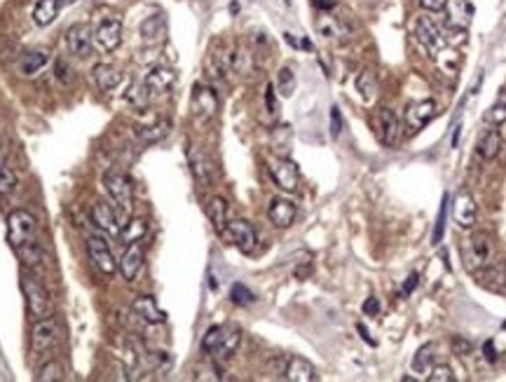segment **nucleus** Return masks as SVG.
Returning a JSON list of instances; mask_svg holds the SVG:
<instances>
[{"label":"nucleus","instance_id":"obj_1","mask_svg":"<svg viewBox=\"0 0 506 382\" xmlns=\"http://www.w3.org/2000/svg\"><path fill=\"white\" fill-rule=\"evenodd\" d=\"M242 342V331L235 326H211L202 338V349L213 359H230Z\"/></svg>","mask_w":506,"mask_h":382},{"label":"nucleus","instance_id":"obj_2","mask_svg":"<svg viewBox=\"0 0 506 382\" xmlns=\"http://www.w3.org/2000/svg\"><path fill=\"white\" fill-rule=\"evenodd\" d=\"M38 235V220L26 209H14L7 216V244L17 251L28 242H35Z\"/></svg>","mask_w":506,"mask_h":382},{"label":"nucleus","instance_id":"obj_3","mask_svg":"<svg viewBox=\"0 0 506 382\" xmlns=\"http://www.w3.org/2000/svg\"><path fill=\"white\" fill-rule=\"evenodd\" d=\"M21 293L26 298V308L28 315L33 322L45 317H52V303H50V293L40 281H38L33 274H21Z\"/></svg>","mask_w":506,"mask_h":382},{"label":"nucleus","instance_id":"obj_4","mask_svg":"<svg viewBox=\"0 0 506 382\" xmlns=\"http://www.w3.org/2000/svg\"><path fill=\"white\" fill-rule=\"evenodd\" d=\"M490 256H493V242H490V237L485 232H476L471 235L469 240H464L462 258L469 272H478L483 267H488Z\"/></svg>","mask_w":506,"mask_h":382},{"label":"nucleus","instance_id":"obj_5","mask_svg":"<svg viewBox=\"0 0 506 382\" xmlns=\"http://www.w3.org/2000/svg\"><path fill=\"white\" fill-rule=\"evenodd\" d=\"M103 188L108 190V195L113 197V202L120 206V220L122 225L127 223L125 216L132 211V202H134V193H132V183L120 172H106L103 174Z\"/></svg>","mask_w":506,"mask_h":382},{"label":"nucleus","instance_id":"obj_6","mask_svg":"<svg viewBox=\"0 0 506 382\" xmlns=\"http://www.w3.org/2000/svg\"><path fill=\"white\" fill-rule=\"evenodd\" d=\"M57 338H59V324L55 319L52 317L38 319L33 324V331H30V349H33V354L50 352L57 345Z\"/></svg>","mask_w":506,"mask_h":382},{"label":"nucleus","instance_id":"obj_7","mask_svg":"<svg viewBox=\"0 0 506 382\" xmlns=\"http://www.w3.org/2000/svg\"><path fill=\"white\" fill-rule=\"evenodd\" d=\"M218 94L211 87L197 85L193 91V101H190V108H193V118L197 122H209L216 118L218 113Z\"/></svg>","mask_w":506,"mask_h":382},{"label":"nucleus","instance_id":"obj_8","mask_svg":"<svg viewBox=\"0 0 506 382\" xmlns=\"http://www.w3.org/2000/svg\"><path fill=\"white\" fill-rule=\"evenodd\" d=\"M223 237H227V240L232 242L242 254H251V251L256 249V244H258V237H256V230H253V225L249 223V220H242V218L227 220Z\"/></svg>","mask_w":506,"mask_h":382},{"label":"nucleus","instance_id":"obj_9","mask_svg":"<svg viewBox=\"0 0 506 382\" xmlns=\"http://www.w3.org/2000/svg\"><path fill=\"white\" fill-rule=\"evenodd\" d=\"M375 129H378V136L385 146L394 148L398 141H401V134H403V127H401V120L392 111V108H380L378 111V118H375Z\"/></svg>","mask_w":506,"mask_h":382},{"label":"nucleus","instance_id":"obj_10","mask_svg":"<svg viewBox=\"0 0 506 382\" xmlns=\"http://www.w3.org/2000/svg\"><path fill=\"white\" fill-rule=\"evenodd\" d=\"M87 251H89L91 263L96 265V270L101 272V274H106V277H113L115 270H118V261H115L108 242L101 240V237H89V240H87Z\"/></svg>","mask_w":506,"mask_h":382},{"label":"nucleus","instance_id":"obj_11","mask_svg":"<svg viewBox=\"0 0 506 382\" xmlns=\"http://www.w3.org/2000/svg\"><path fill=\"white\" fill-rule=\"evenodd\" d=\"M91 45H94V30L87 24H73L66 30V47L75 57L91 55Z\"/></svg>","mask_w":506,"mask_h":382},{"label":"nucleus","instance_id":"obj_12","mask_svg":"<svg viewBox=\"0 0 506 382\" xmlns=\"http://www.w3.org/2000/svg\"><path fill=\"white\" fill-rule=\"evenodd\" d=\"M188 164H190V172H193V176H195V181L199 183V186L202 188L211 186L216 172H213L211 159L202 148H197V146L188 148Z\"/></svg>","mask_w":506,"mask_h":382},{"label":"nucleus","instance_id":"obj_13","mask_svg":"<svg viewBox=\"0 0 506 382\" xmlns=\"http://www.w3.org/2000/svg\"><path fill=\"white\" fill-rule=\"evenodd\" d=\"M446 14H448V26L452 30H459L464 33L466 28L471 26V19H473V7L469 5V0H448L446 3Z\"/></svg>","mask_w":506,"mask_h":382},{"label":"nucleus","instance_id":"obj_14","mask_svg":"<svg viewBox=\"0 0 506 382\" xmlns=\"http://www.w3.org/2000/svg\"><path fill=\"white\" fill-rule=\"evenodd\" d=\"M91 223H94L99 230H103L108 235H120V230H122L120 213L106 202H96L91 206Z\"/></svg>","mask_w":506,"mask_h":382},{"label":"nucleus","instance_id":"obj_15","mask_svg":"<svg viewBox=\"0 0 506 382\" xmlns=\"http://www.w3.org/2000/svg\"><path fill=\"white\" fill-rule=\"evenodd\" d=\"M270 172H272L274 183H277L283 193H296V190H298L300 174H298L296 162H291V159H277V162L272 164Z\"/></svg>","mask_w":506,"mask_h":382},{"label":"nucleus","instance_id":"obj_16","mask_svg":"<svg viewBox=\"0 0 506 382\" xmlns=\"http://www.w3.org/2000/svg\"><path fill=\"white\" fill-rule=\"evenodd\" d=\"M94 40L101 45V50L106 52H113L120 47L122 43V21L118 17H108L99 24L96 33H94Z\"/></svg>","mask_w":506,"mask_h":382},{"label":"nucleus","instance_id":"obj_17","mask_svg":"<svg viewBox=\"0 0 506 382\" xmlns=\"http://www.w3.org/2000/svg\"><path fill=\"white\" fill-rule=\"evenodd\" d=\"M415 35L429 52H439L443 47V35L439 24L432 17H417L415 19Z\"/></svg>","mask_w":506,"mask_h":382},{"label":"nucleus","instance_id":"obj_18","mask_svg":"<svg viewBox=\"0 0 506 382\" xmlns=\"http://www.w3.org/2000/svg\"><path fill=\"white\" fill-rule=\"evenodd\" d=\"M143 247H141V242H132V244H127V249H125V254H122V258L118 261V270L120 274L125 277L127 281H132L136 274H139V270L143 267Z\"/></svg>","mask_w":506,"mask_h":382},{"label":"nucleus","instance_id":"obj_19","mask_svg":"<svg viewBox=\"0 0 506 382\" xmlns=\"http://www.w3.org/2000/svg\"><path fill=\"white\" fill-rule=\"evenodd\" d=\"M317 30L326 40H333V43H347L352 38V28L344 24L342 19L333 17V14H321L317 19Z\"/></svg>","mask_w":506,"mask_h":382},{"label":"nucleus","instance_id":"obj_20","mask_svg":"<svg viewBox=\"0 0 506 382\" xmlns=\"http://www.w3.org/2000/svg\"><path fill=\"white\" fill-rule=\"evenodd\" d=\"M452 218L459 227H471L476 223V200L469 193H459L452 202Z\"/></svg>","mask_w":506,"mask_h":382},{"label":"nucleus","instance_id":"obj_21","mask_svg":"<svg viewBox=\"0 0 506 382\" xmlns=\"http://www.w3.org/2000/svg\"><path fill=\"white\" fill-rule=\"evenodd\" d=\"M145 87L150 89V94H167L176 85V73L167 66H155L152 71L145 75Z\"/></svg>","mask_w":506,"mask_h":382},{"label":"nucleus","instance_id":"obj_22","mask_svg":"<svg viewBox=\"0 0 506 382\" xmlns=\"http://www.w3.org/2000/svg\"><path fill=\"white\" fill-rule=\"evenodd\" d=\"M296 216H298L296 204L291 200H281V197L279 200H272L270 209H267V218H270V223L274 227H288L296 220Z\"/></svg>","mask_w":506,"mask_h":382},{"label":"nucleus","instance_id":"obj_23","mask_svg":"<svg viewBox=\"0 0 506 382\" xmlns=\"http://www.w3.org/2000/svg\"><path fill=\"white\" fill-rule=\"evenodd\" d=\"M132 310H134V315L143 319L145 324H162L167 315L162 310L157 308V303H155V298H150V296H139L136 300L132 303Z\"/></svg>","mask_w":506,"mask_h":382},{"label":"nucleus","instance_id":"obj_24","mask_svg":"<svg viewBox=\"0 0 506 382\" xmlns=\"http://www.w3.org/2000/svg\"><path fill=\"white\" fill-rule=\"evenodd\" d=\"M434 116H436V103L429 101V99H427V101L410 103L408 111H405V125L417 132V129L425 127Z\"/></svg>","mask_w":506,"mask_h":382},{"label":"nucleus","instance_id":"obj_25","mask_svg":"<svg viewBox=\"0 0 506 382\" xmlns=\"http://www.w3.org/2000/svg\"><path fill=\"white\" fill-rule=\"evenodd\" d=\"M283 378L291 380V382H312L317 380V369L303 356H291L288 364H286V373Z\"/></svg>","mask_w":506,"mask_h":382},{"label":"nucleus","instance_id":"obj_26","mask_svg":"<svg viewBox=\"0 0 506 382\" xmlns=\"http://www.w3.org/2000/svg\"><path fill=\"white\" fill-rule=\"evenodd\" d=\"M500 150H502V136H500V132H497V129H485V132L480 134L478 143H476L478 157L485 159V162H490V159H495L497 155H500Z\"/></svg>","mask_w":506,"mask_h":382},{"label":"nucleus","instance_id":"obj_27","mask_svg":"<svg viewBox=\"0 0 506 382\" xmlns=\"http://www.w3.org/2000/svg\"><path fill=\"white\" fill-rule=\"evenodd\" d=\"M91 78H94L96 87L101 91H113L122 82V73L108 64H96L94 71H91Z\"/></svg>","mask_w":506,"mask_h":382},{"label":"nucleus","instance_id":"obj_28","mask_svg":"<svg viewBox=\"0 0 506 382\" xmlns=\"http://www.w3.org/2000/svg\"><path fill=\"white\" fill-rule=\"evenodd\" d=\"M47 55L40 50H33V52H26V55H21L19 59V73L26 75V78H33L43 71L45 66H47Z\"/></svg>","mask_w":506,"mask_h":382},{"label":"nucleus","instance_id":"obj_29","mask_svg":"<svg viewBox=\"0 0 506 382\" xmlns=\"http://www.w3.org/2000/svg\"><path fill=\"white\" fill-rule=\"evenodd\" d=\"M167 134H169V122L167 120H157V122H152V125L136 127V139H139L141 143H145V146L162 141Z\"/></svg>","mask_w":506,"mask_h":382},{"label":"nucleus","instance_id":"obj_30","mask_svg":"<svg viewBox=\"0 0 506 382\" xmlns=\"http://www.w3.org/2000/svg\"><path fill=\"white\" fill-rule=\"evenodd\" d=\"M206 213H209V220L213 223V230L218 235H223L227 225V202L223 197H211L209 206H206Z\"/></svg>","mask_w":506,"mask_h":382},{"label":"nucleus","instance_id":"obj_31","mask_svg":"<svg viewBox=\"0 0 506 382\" xmlns=\"http://www.w3.org/2000/svg\"><path fill=\"white\" fill-rule=\"evenodd\" d=\"M59 0H38L33 7V21L38 26H50L59 17Z\"/></svg>","mask_w":506,"mask_h":382},{"label":"nucleus","instance_id":"obj_32","mask_svg":"<svg viewBox=\"0 0 506 382\" xmlns=\"http://www.w3.org/2000/svg\"><path fill=\"white\" fill-rule=\"evenodd\" d=\"M434 359H436V347L432 342H427V345H422L415 356H412V371L420 373V376H429L434 369Z\"/></svg>","mask_w":506,"mask_h":382},{"label":"nucleus","instance_id":"obj_33","mask_svg":"<svg viewBox=\"0 0 506 382\" xmlns=\"http://www.w3.org/2000/svg\"><path fill=\"white\" fill-rule=\"evenodd\" d=\"M356 89L366 103H373L378 99V80H375V75L371 71H364L356 78Z\"/></svg>","mask_w":506,"mask_h":382},{"label":"nucleus","instance_id":"obj_34","mask_svg":"<svg viewBox=\"0 0 506 382\" xmlns=\"http://www.w3.org/2000/svg\"><path fill=\"white\" fill-rule=\"evenodd\" d=\"M145 232H148V223L143 218H132L129 223H125V230H120L122 242L132 244V242H141Z\"/></svg>","mask_w":506,"mask_h":382},{"label":"nucleus","instance_id":"obj_35","mask_svg":"<svg viewBox=\"0 0 506 382\" xmlns=\"http://www.w3.org/2000/svg\"><path fill=\"white\" fill-rule=\"evenodd\" d=\"M164 33V17L162 14H157V17H150L145 19L141 24V35L145 40H157L159 35Z\"/></svg>","mask_w":506,"mask_h":382},{"label":"nucleus","instance_id":"obj_36","mask_svg":"<svg viewBox=\"0 0 506 382\" xmlns=\"http://www.w3.org/2000/svg\"><path fill=\"white\" fill-rule=\"evenodd\" d=\"M150 89L145 87V82H134L132 87H129L127 91V99H129V103H134L136 108H143V106H148L150 101Z\"/></svg>","mask_w":506,"mask_h":382},{"label":"nucleus","instance_id":"obj_37","mask_svg":"<svg viewBox=\"0 0 506 382\" xmlns=\"http://www.w3.org/2000/svg\"><path fill=\"white\" fill-rule=\"evenodd\" d=\"M485 122H490V125H495V127H500L506 122V91L497 99L493 108L485 113Z\"/></svg>","mask_w":506,"mask_h":382},{"label":"nucleus","instance_id":"obj_38","mask_svg":"<svg viewBox=\"0 0 506 382\" xmlns=\"http://www.w3.org/2000/svg\"><path fill=\"white\" fill-rule=\"evenodd\" d=\"M277 89H279L281 96H291L296 91V75L288 66L281 68L279 75H277Z\"/></svg>","mask_w":506,"mask_h":382},{"label":"nucleus","instance_id":"obj_39","mask_svg":"<svg viewBox=\"0 0 506 382\" xmlns=\"http://www.w3.org/2000/svg\"><path fill=\"white\" fill-rule=\"evenodd\" d=\"M17 254H19L21 261H24V265H30V267L40 263V258H43V251H40V247H38V242L24 244L21 249H17Z\"/></svg>","mask_w":506,"mask_h":382},{"label":"nucleus","instance_id":"obj_40","mask_svg":"<svg viewBox=\"0 0 506 382\" xmlns=\"http://www.w3.org/2000/svg\"><path fill=\"white\" fill-rule=\"evenodd\" d=\"M64 378V371L57 361H47L45 366H40V371L35 373V380L38 382H57Z\"/></svg>","mask_w":506,"mask_h":382},{"label":"nucleus","instance_id":"obj_41","mask_svg":"<svg viewBox=\"0 0 506 382\" xmlns=\"http://www.w3.org/2000/svg\"><path fill=\"white\" fill-rule=\"evenodd\" d=\"M17 190V174L7 164H0V195H10Z\"/></svg>","mask_w":506,"mask_h":382},{"label":"nucleus","instance_id":"obj_42","mask_svg":"<svg viewBox=\"0 0 506 382\" xmlns=\"http://www.w3.org/2000/svg\"><path fill=\"white\" fill-rule=\"evenodd\" d=\"M446 218H448V195L443 197V202H441L439 218H436V225L432 232V244H439L443 240V232H446Z\"/></svg>","mask_w":506,"mask_h":382},{"label":"nucleus","instance_id":"obj_43","mask_svg":"<svg viewBox=\"0 0 506 382\" xmlns=\"http://www.w3.org/2000/svg\"><path fill=\"white\" fill-rule=\"evenodd\" d=\"M230 298H232L235 305H242V308H247V305H251L253 300H256L253 291H249V288L244 286V284H235L232 291H230Z\"/></svg>","mask_w":506,"mask_h":382},{"label":"nucleus","instance_id":"obj_44","mask_svg":"<svg viewBox=\"0 0 506 382\" xmlns=\"http://www.w3.org/2000/svg\"><path fill=\"white\" fill-rule=\"evenodd\" d=\"M427 378L432 380V382H452V380H455V373H452L450 366L441 364V366H434L432 373H429Z\"/></svg>","mask_w":506,"mask_h":382},{"label":"nucleus","instance_id":"obj_45","mask_svg":"<svg viewBox=\"0 0 506 382\" xmlns=\"http://www.w3.org/2000/svg\"><path fill=\"white\" fill-rule=\"evenodd\" d=\"M483 279H485V284L490 288H500L502 281H506V274L502 270H488L485 274H483Z\"/></svg>","mask_w":506,"mask_h":382},{"label":"nucleus","instance_id":"obj_46","mask_svg":"<svg viewBox=\"0 0 506 382\" xmlns=\"http://www.w3.org/2000/svg\"><path fill=\"white\" fill-rule=\"evenodd\" d=\"M380 310H382V305H380L378 298H368V300L364 303V312L368 317H378Z\"/></svg>","mask_w":506,"mask_h":382},{"label":"nucleus","instance_id":"obj_47","mask_svg":"<svg viewBox=\"0 0 506 382\" xmlns=\"http://www.w3.org/2000/svg\"><path fill=\"white\" fill-rule=\"evenodd\" d=\"M286 364H288V359H283V356L272 359V361H270V371L274 373V376H283V373H286Z\"/></svg>","mask_w":506,"mask_h":382},{"label":"nucleus","instance_id":"obj_48","mask_svg":"<svg viewBox=\"0 0 506 382\" xmlns=\"http://www.w3.org/2000/svg\"><path fill=\"white\" fill-rule=\"evenodd\" d=\"M446 3L448 0H420V5L429 12H441L443 7H446Z\"/></svg>","mask_w":506,"mask_h":382},{"label":"nucleus","instance_id":"obj_49","mask_svg":"<svg viewBox=\"0 0 506 382\" xmlns=\"http://www.w3.org/2000/svg\"><path fill=\"white\" fill-rule=\"evenodd\" d=\"M342 129V118H340V111L337 108H331V134L337 136Z\"/></svg>","mask_w":506,"mask_h":382},{"label":"nucleus","instance_id":"obj_50","mask_svg":"<svg viewBox=\"0 0 506 382\" xmlns=\"http://www.w3.org/2000/svg\"><path fill=\"white\" fill-rule=\"evenodd\" d=\"M68 73H73V71H68L66 61L59 59V61H57V78H59L61 82H68V80H71V75H68Z\"/></svg>","mask_w":506,"mask_h":382},{"label":"nucleus","instance_id":"obj_51","mask_svg":"<svg viewBox=\"0 0 506 382\" xmlns=\"http://www.w3.org/2000/svg\"><path fill=\"white\" fill-rule=\"evenodd\" d=\"M417 284H420V274L417 272H412L408 279H405V284H403V293L408 296V293H412V288H417Z\"/></svg>","mask_w":506,"mask_h":382},{"label":"nucleus","instance_id":"obj_52","mask_svg":"<svg viewBox=\"0 0 506 382\" xmlns=\"http://www.w3.org/2000/svg\"><path fill=\"white\" fill-rule=\"evenodd\" d=\"M265 101H267V111L272 113H277V103H274V91H272V85H267L265 87Z\"/></svg>","mask_w":506,"mask_h":382},{"label":"nucleus","instance_id":"obj_53","mask_svg":"<svg viewBox=\"0 0 506 382\" xmlns=\"http://www.w3.org/2000/svg\"><path fill=\"white\" fill-rule=\"evenodd\" d=\"M483 352H485V359H488L490 364L497 361V352H495V342L493 340H488L485 345H483Z\"/></svg>","mask_w":506,"mask_h":382},{"label":"nucleus","instance_id":"obj_54","mask_svg":"<svg viewBox=\"0 0 506 382\" xmlns=\"http://www.w3.org/2000/svg\"><path fill=\"white\" fill-rule=\"evenodd\" d=\"M452 347H455L459 354L469 352V342H464L462 338H452Z\"/></svg>","mask_w":506,"mask_h":382},{"label":"nucleus","instance_id":"obj_55","mask_svg":"<svg viewBox=\"0 0 506 382\" xmlns=\"http://www.w3.org/2000/svg\"><path fill=\"white\" fill-rule=\"evenodd\" d=\"M317 5H319L324 12H328V10H333V7L337 5V0H317Z\"/></svg>","mask_w":506,"mask_h":382},{"label":"nucleus","instance_id":"obj_56","mask_svg":"<svg viewBox=\"0 0 506 382\" xmlns=\"http://www.w3.org/2000/svg\"><path fill=\"white\" fill-rule=\"evenodd\" d=\"M359 333H361V338L368 342V345H375V340L371 338V333H368V328L364 324H359Z\"/></svg>","mask_w":506,"mask_h":382},{"label":"nucleus","instance_id":"obj_57","mask_svg":"<svg viewBox=\"0 0 506 382\" xmlns=\"http://www.w3.org/2000/svg\"><path fill=\"white\" fill-rule=\"evenodd\" d=\"M59 3H75V0H59Z\"/></svg>","mask_w":506,"mask_h":382},{"label":"nucleus","instance_id":"obj_58","mask_svg":"<svg viewBox=\"0 0 506 382\" xmlns=\"http://www.w3.org/2000/svg\"><path fill=\"white\" fill-rule=\"evenodd\" d=\"M502 331H504V333H506V322H504V324H502Z\"/></svg>","mask_w":506,"mask_h":382}]
</instances>
